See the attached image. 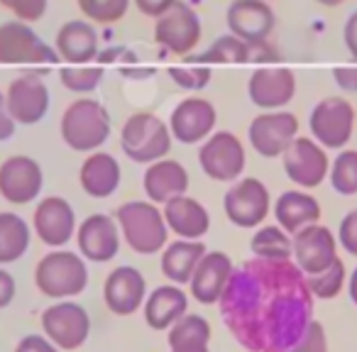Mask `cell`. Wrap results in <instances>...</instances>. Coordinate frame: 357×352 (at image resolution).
<instances>
[{
	"label": "cell",
	"mask_w": 357,
	"mask_h": 352,
	"mask_svg": "<svg viewBox=\"0 0 357 352\" xmlns=\"http://www.w3.org/2000/svg\"><path fill=\"white\" fill-rule=\"evenodd\" d=\"M115 220H118L123 243L139 257L159 254L169 243V228L164 220L162 206L152 204L149 199L125 201L115 208Z\"/></svg>",
	"instance_id": "obj_1"
},
{
	"label": "cell",
	"mask_w": 357,
	"mask_h": 352,
	"mask_svg": "<svg viewBox=\"0 0 357 352\" xmlns=\"http://www.w3.org/2000/svg\"><path fill=\"white\" fill-rule=\"evenodd\" d=\"M35 286L52 301L79 298L89 286V262L74 250H50L35 264Z\"/></svg>",
	"instance_id": "obj_2"
},
{
	"label": "cell",
	"mask_w": 357,
	"mask_h": 352,
	"mask_svg": "<svg viewBox=\"0 0 357 352\" xmlns=\"http://www.w3.org/2000/svg\"><path fill=\"white\" fill-rule=\"evenodd\" d=\"M113 132L110 113L96 98H76L64 108L59 120V135L69 149L91 154L108 142Z\"/></svg>",
	"instance_id": "obj_3"
},
{
	"label": "cell",
	"mask_w": 357,
	"mask_h": 352,
	"mask_svg": "<svg viewBox=\"0 0 357 352\" xmlns=\"http://www.w3.org/2000/svg\"><path fill=\"white\" fill-rule=\"evenodd\" d=\"M172 130L169 123L162 120L157 113L137 110L132 113L120 128V149L135 164H152L157 159L169 157L172 152Z\"/></svg>",
	"instance_id": "obj_4"
},
{
	"label": "cell",
	"mask_w": 357,
	"mask_h": 352,
	"mask_svg": "<svg viewBox=\"0 0 357 352\" xmlns=\"http://www.w3.org/2000/svg\"><path fill=\"white\" fill-rule=\"evenodd\" d=\"M42 332L61 352H76L86 345L91 335V313L76 298L52 301L40 316Z\"/></svg>",
	"instance_id": "obj_5"
},
{
	"label": "cell",
	"mask_w": 357,
	"mask_h": 352,
	"mask_svg": "<svg viewBox=\"0 0 357 352\" xmlns=\"http://www.w3.org/2000/svg\"><path fill=\"white\" fill-rule=\"evenodd\" d=\"M59 54L47 45L30 22L8 20L0 25V64L8 66H54Z\"/></svg>",
	"instance_id": "obj_6"
},
{
	"label": "cell",
	"mask_w": 357,
	"mask_h": 352,
	"mask_svg": "<svg viewBox=\"0 0 357 352\" xmlns=\"http://www.w3.org/2000/svg\"><path fill=\"white\" fill-rule=\"evenodd\" d=\"M199 167L211 181L233 184L245 174L248 152L243 139L230 130H215L199 144Z\"/></svg>",
	"instance_id": "obj_7"
},
{
	"label": "cell",
	"mask_w": 357,
	"mask_h": 352,
	"mask_svg": "<svg viewBox=\"0 0 357 352\" xmlns=\"http://www.w3.org/2000/svg\"><path fill=\"white\" fill-rule=\"evenodd\" d=\"M223 213L235 228H259L272 213V196H269L267 184L257 176H240L225 191Z\"/></svg>",
	"instance_id": "obj_8"
},
{
	"label": "cell",
	"mask_w": 357,
	"mask_h": 352,
	"mask_svg": "<svg viewBox=\"0 0 357 352\" xmlns=\"http://www.w3.org/2000/svg\"><path fill=\"white\" fill-rule=\"evenodd\" d=\"M204 37L201 17L189 3L176 0L164 15L154 20V42L176 56H189Z\"/></svg>",
	"instance_id": "obj_9"
},
{
	"label": "cell",
	"mask_w": 357,
	"mask_h": 352,
	"mask_svg": "<svg viewBox=\"0 0 357 352\" xmlns=\"http://www.w3.org/2000/svg\"><path fill=\"white\" fill-rule=\"evenodd\" d=\"M308 128L311 137L326 149H342L355 132V108L347 98L328 95L313 105Z\"/></svg>",
	"instance_id": "obj_10"
},
{
	"label": "cell",
	"mask_w": 357,
	"mask_h": 352,
	"mask_svg": "<svg viewBox=\"0 0 357 352\" xmlns=\"http://www.w3.org/2000/svg\"><path fill=\"white\" fill-rule=\"evenodd\" d=\"M45 189V169L30 154H13L0 162V199L10 206H30Z\"/></svg>",
	"instance_id": "obj_11"
},
{
	"label": "cell",
	"mask_w": 357,
	"mask_h": 352,
	"mask_svg": "<svg viewBox=\"0 0 357 352\" xmlns=\"http://www.w3.org/2000/svg\"><path fill=\"white\" fill-rule=\"evenodd\" d=\"M167 123L174 142L194 147V144H201L215 132L218 110H215L213 100L191 95V98H181L174 105Z\"/></svg>",
	"instance_id": "obj_12"
},
{
	"label": "cell",
	"mask_w": 357,
	"mask_h": 352,
	"mask_svg": "<svg viewBox=\"0 0 357 352\" xmlns=\"http://www.w3.org/2000/svg\"><path fill=\"white\" fill-rule=\"evenodd\" d=\"M32 233L50 250L66 247L76 238V208L64 196H45L32 213Z\"/></svg>",
	"instance_id": "obj_13"
},
{
	"label": "cell",
	"mask_w": 357,
	"mask_h": 352,
	"mask_svg": "<svg viewBox=\"0 0 357 352\" xmlns=\"http://www.w3.org/2000/svg\"><path fill=\"white\" fill-rule=\"evenodd\" d=\"M298 137V118L289 110H264L252 118L248 139L252 149L264 159H277Z\"/></svg>",
	"instance_id": "obj_14"
},
{
	"label": "cell",
	"mask_w": 357,
	"mask_h": 352,
	"mask_svg": "<svg viewBox=\"0 0 357 352\" xmlns=\"http://www.w3.org/2000/svg\"><path fill=\"white\" fill-rule=\"evenodd\" d=\"M284 174L298 189H316L331 174V159L323 144L313 137H296L282 154Z\"/></svg>",
	"instance_id": "obj_15"
},
{
	"label": "cell",
	"mask_w": 357,
	"mask_h": 352,
	"mask_svg": "<svg viewBox=\"0 0 357 352\" xmlns=\"http://www.w3.org/2000/svg\"><path fill=\"white\" fill-rule=\"evenodd\" d=\"M76 247L86 262L108 264L118 257L123 235H120L118 220L108 213H91L76 228Z\"/></svg>",
	"instance_id": "obj_16"
},
{
	"label": "cell",
	"mask_w": 357,
	"mask_h": 352,
	"mask_svg": "<svg viewBox=\"0 0 357 352\" xmlns=\"http://www.w3.org/2000/svg\"><path fill=\"white\" fill-rule=\"evenodd\" d=\"M147 279L137 267L120 264L113 272H108L103 282V303L113 316L128 318L142 311L144 298H147Z\"/></svg>",
	"instance_id": "obj_17"
},
{
	"label": "cell",
	"mask_w": 357,
	"mask_h": 352,
	"mask_svg": "<svg viewBox=\"0 0 357 352\" xmlns=\"http://www.w3.org/2000/svg\"><path fill=\"white\" fill-rule=\"evenodd\" d=\"M8 110L17 125H40L50 113V89L40 74H22L6 89Z\"/></svg>",
	"instance_id": "obj_18"
},
{
	"label": "cell",
	"mask_w": 357,
	"mask_h": 352,
	"mask_svg": "<svg viewBox=\"0 0 357 352\" xmlns=\"http://www.w3.org/2000/svg\"><path fill=\"white\" fill-rule=\"evenodd\" d=\"M225 25L228 32L245 40L250 47L264 45L277 25L269 0H230L225 10Z\"/></svg>",
	"instance_id": "obj_19"
},
{
	"label": "cell",
	"mask_w": 357,
	"mask_h": 352,
	"mask_svg": "<svg viewBox=\"0 0 357 352\" xmlns=\"http://www.w3.org/2000/svg\"><path fill=\"white\" fill-rule=\"evenodd\" d=\"M248 95L262 110H284L296 95V74L289 66H259L248 79Z\"/></svg>",
	"instance_id": "obj_20"
},
{
	"label": "cell",
	"mask_w": 357,
	"mask_h": 352,
	"mask_svg": "<svg viewBox=\"0 0 357 352\" xmlns=\"http://www.w3.org/2000/svg\"><path fill=\"white\" fill-rule=\"evenodd\" d=\"M294 240V262L301 274H318L328 269L337 259V238L331 228L313 223L291 235Z\"/></svg>",
	"instance_id": "obj_21"
},
{
	"label": "cell",
	"mask_w": 357,
	"mask_h": 352,
	"mask_svg": "<svg viewBox=\"0 0 357 352\" xmlns=\"http://www.w3.org/2000/svg\"><path fill=\"white\" fill-rule=\"evenodd\" d=\"M233 259L223 250H208L201 257L194 277L189 282V296L199 301L201 306H215L233 277Z\"/></svg>",
	"instance_id": "obj_22"
},
{
	"label": "cell",
	"mask_w": 357,
	"mask_h": 352,
	"mask_svg": "<svg viewBox=\"0 0 357 352\" xmlns=\"http://www.w3.org/2000/svg\"><path fill=\"white\" fill-rule=\"evenodd\" d=\"M189 291H184V286H178V284L167 282L162 286H154L142 306L144 323L149 330L167 332L178 318L189 313Z\"/></svg>",
	"instance_id": "obj_23"
},
{
	"label": "cell",
	"mask_w": 357,
	"mask_h": 352,
	"mask_svg": "<svg viewBox=\"0 0 357 352\" xmlns=\"http://www.w3.org/2000/svg\"><path fill=\"white\" fill-rule=\"evenodd\" d=\"M142 191L152 204L164 206L174 196L189 194V171L178 159L164 157L147 164L142 174Z\"/></svg>",
	"instance_id": "obj_24"
},
{
	"label": "cell",
	"mask_w": 357,
	"mask_h": 352,
	"mask_svg": "<svg viewBox=\"0 0 357 352\" xmlns=\"http://www.w3.org/2000/svg\"><path fill=\"white\" fill-rule=\"evenodd\" d=\"M120 181H123V167H120L118 157L103 152V149L86 154L79 169V184L89 199H110L120 189Z\"/></svg>",
	"instance_id": "obj_25"
},
{
	"label": "cell",
	"mask_w": 357,
	"mask_h": 352,
	"mask_svg": "<svg viewBox=\"0 0 357 352\" xmlns=\"http://www.w3.org/2000/svg\"><path fill=\"white\" fill-rule=\"evenodd\" d=\"M167 228L174 238L184 240H204L211 230V213L199 199L184 194L174 196L172 201L162 206Z\"/></svg>",
	"instance_id": "obj_26"
},
{
	"label": "cell",
	"mask_w": 357,
	"mask_h": 352,
	"mask_svg": "<svg viewBox=\"0 0 357 352\" xmlns=\"http://www.w3.org/2000/svg\"><path fill=\"white\" fill-rule=\"evenodd\" d=\"M54 49L59 54V59H64L66 64H91L93 59H98L100 54V42L96 25L89 20H69L56 30L54 37Z\"/></svg>",
	"instance_id": "obj_27"
},
{
	"label": "cell",
	"mask_w": 357,
	"mask_h": 352,
	"mask_svg": "<svg viewBox=\"0 0 357 352\" xmlns=\"http://www.w3.org/2000/svg\"><path fill=\"white\" fill-rule=\"evenodd\" d=\"M206 252H208V247L204 245V240L174 238L159 252V269H162L167 282L178 284V286H189L191 277H194L196 267H199L201 257Z\"/></svg>",
	"instance_id": "obj_28"
},
{
	"label": "cell",
	"mask_w": 357,
	"mask_h": 352,
	"mask_svg": "<svg viewBox=\"0 0 357 352\" xmlns=\"http://www.w3.org/2000/svg\"><path fill=\"white\" fill-rule=\"evenodd\" d=\"M277 225H282L289 235L298 233L306 225H313L321 220V204L306 194V189H291L284 191L272 206Z\"/></svg>",
	"instance_id": "obj_29"
},
{
	"label": "cell",
	"mask_w": 357,
	"mask_h": 352,
	"mask_svg": "<svg viewBox=\"0 0 357 352\" xmlns=\"http://www.w3.org/2000/svg\"><path fill=\"white\" fill-rule=\"evenodd\" d=\"M213 340V326L201 313H186L167 330L169 352H189L211 347Z\"/></svg>",
	"instance_id": "obj_30"
},
{
	"label": "cell",
	"mask_w": 357,
	"mask_h": 352,
	"mask_svg": "<svg viewBox=\"0 0 357 352\" xmlns=\"http://www.w3.org/2000/svg\"><path fill=\"white\" fill-rule=\"evenodd\" d=\"M32 243V225L13 211L0 213V267L20 262Z\"/></svg>",
	"instance_id": "obj_31"
},
{
	"label": "cell",
	"mask_w": 357,
	"mask_h": 352,
	"mask_svg": "<svg viewBox=\"0 0 357 352\" xmlns=\"http://www.w3.org/2000/svg\"><path fill=\"white\" fill-rule=\"evenodd\" d=\"M250 250L257 259L289 262L294 257V240L282 225H259L250 238Z\"/></svg>",
	"instance_id": "obj_32"
},
{
	"label": "cell",
	"mask_w": 357,
	"mask_h": 352,
	"mask_svg": "<svg viewBox=\"0 0 357 352\" xmlns=\"http://www.w3.org/2000/svg\"><path fill=\"white\" fill-rule=\"evenodd\" d=\"M194 64H248L252 61V47L245 40L235 37L233 32L220 35L213 40V45L208 49H204L201 54L194 56Z\"/></svg>",
	"instance_id": "obj_33"
},
{
	"label": "cell",
	"mask_w": 357,
	"mask_h": 352,
	"mask_svg": "<svg viewBox=\"0 0 357 352\" xmlns=\"http://www.w3.org/2000/svg\"><path fill=\"white\" fill-rule=\"evenodd\" d=\"M105 79L103 66H91V64H66L59 69V81L66 91L76 95H89L93 91H98V86Z\"/></svg>",
	"instance_id": "obj_34"
},
{
	"label": "cell",
	"mask_w": 357,
	"mask_h": 352,
	"mask_svg": "<svg viewBox=\"0 0 357 352\" xmlns=\"http://www.w3.org/2000/svg\"><path fill=\"white\" fill-rule=\"evenodd\" d=\"M76 6L93 25H115L128 15L132 0H76Z\"/></svg>",
	"instance_id": "obj_35"
},
{
	"label": "cell",
	"mask_w": 357,
	"mask_h": 352,
	"mask_svg": "<svg viewBox=\"0 0 357 352\" xmlns=\"http://www.w3.org/2000/svg\"><path fill=\"white\" fill-rule=\"evenodd\" d=\"M345 279H347L345 264H342V259L337 257L328 269H323V272H318V274H308L306 286L316 298H321V301H331V298H335L337 293L342 291Z\"/></svg>",
	"instance_id": "obj_36"
},
{
	"label": "cell",
	"mask_w": 357,
	"mask_h": 352,
	"mask_svg": "<svg viewBox=\"0 0 357 352\" xmlns=\"http://www.w3.org/2000/svg\"><path fill=\"white\" fill-rule=\"evenodd\" d=\"M331 186L340 196L357 194V149H342L331 164Z\"/></svg>",
	"instance_id": "obj_37"
},
{
	"label": "cell",
	"mask_w": 357,
	"mask_h": 352,
	"mask_svg": "<svg viewBox=\"0 0 357 352\" xmlns=\"http://www.w3.org/2000/svg\"><path fill=\"white\" fill-rule=\"evenodd\" d=\"M167 74L174 86H178L181 91H189V93H199V91L208 89L211 79H213V71H211L208 64L169 66Z\"/></svg>",
	"instance_id": "obj_38"
},
{
	"label": "cell",
	"mask_w": 357,
	"mask_h": 352,
	"mask_svg": "<svg viewBox=\"0 0 357 352\" xmlns=\"http://www.w3.org/2000/svg\"><path fill=\"white\" fill-rule=\"evenodd\" d=\"M284 352H328V337H326V328L318 321H308L303 326L301 335L294 345H289Z\"/></svg>",
	"instance_id": "obj_39"
},
{
	"label": "cell",
	"mask_w": 357,
	"mask_h": 352,
	"mask_svg": "<svg viewBox=\"0 0 357 352\" xmlns=\"http://www.w3.org/2000/svg\"><path fill=\"white\" fill-rule=\"evenodd\" d=\"M47 6H50V0H10L8 3V10H13L15 20L22 22H40L47 13Z\"/></svg>",
	"instance_id": "obj_40"
},
{
	"label": "cell",
	"mask_w": 357,
	"mask_h": 352,
	"mask_svg": "<svg viewBox=\"0 0 357 352\" xmlns=\"http://www.w3.org/2000/svg\"><path fill=\"white\" fill-rule=\"evenodd\" d=\"M337 240H340V247L347 254L357 257V208L350 211L345 218L340 220V230H337Z\"/></svg>",
	"instance_id": "obj_41"
},
{
	"label": "cell",
	"mask_w": 357,
	"mask_h": 352,
	"mask_svg": "<svg viewBox=\"0 0 357 352\" xmlns=\"http://www.w3.org/2000/svg\"><path fill=\"white\" fill-rule=\"evenodd\" d=\"M13 352H61L45 332H27L17 340L15 350Z\"/></svg>",
	"instance_id": "obj_42"
},
{
	"label": "cell",
	"mask_w": 357,
	"mask_h": 352,
	"mask_svg": "<svg viewBox=\"0 0 357 352\" xmlns=\"http://www.w3.org/2000/svg\"><path fill=\"white\" fill-rule=\"evenodd\" d=\"M15 293H17V282L6 267H0V311L8 308L13 301H15Z\"/></svg>",
	"instance_id": "obj_43"
},
{
	"label": "cell",
	"mask_w": 357,
	"mask_h": 352,
	"mask_svg": "<svg viewBox=\"0 0 357 352\" xmlns=\"http://www.w3.org/2000/svg\"><path fill=\"white\" fill-rule=\"evenodd\" d=\"M333 79L345 93H357V64L355 66H335Z\"/></svg>",
	"instance_id": "obj_44"
},
{
	"label": "cell",
	"mask_w": 357,
	"mask_h": 352,
	"mask_svg": "<svg viewBox=\"0 0 357 352\" xmlns=\"http://www.w3.org/2000/svg\"><path fill=\"white\" fill-rule=\"evenodd\" d=\"M17 123L13 120L10 110H8V100H6V91H0V142H8V139L15 135Z\"/></svg>",
	"instance_id": "obj_45"
},
{
	"label": "cell",
	"mask_w": 357,
	"mask_h": 352,
	"mask_svg": "<svg viewBox=\"0 0 357 352\" xmlns=\"http://www.w3.org/2000/svg\"><path fill=\"white\" fill-rule=\"evenodd\" d=\"M132 3L144 17H152V20H157V17L164 15V13H167L169 8L176 3V0H132Z\"/></svg>",
	"instance_id": "obj_46"
},
{
	"label": "cell",
	"mask_w": 357,
	"mask_h": 352,
	"mask_svg": "<svg viewBox=\"0 0 357 352\" xmlns=\"http://www.w3.org/2000/svg\"><path fill=\"white\" fill-rule=\"evenodd\" d=\"M342 40H345V47L350 52V56L357 61V10L347 17L345 30H342Z\"/></svg>",
	"instance_id": "obj_47"
},
{
	"label": "cell",
	"mask_w": 357,
	"mask_h": 352,
	"mask_svg": "<svg viewBox=\"0 0 357 352\" xmlns=\"http://www.w3.org/2000/svg\"><path fill=\"white\" fill-rule=\"evenodd\" d=\"M350 298L357 306V267H355V272L350 274Z\"/></svg>",
	"instance_id": "obj_48"
},
{
	"label": "cell",
	"mask_w": 357,
	"mask_h": 352,
	"mask_svg": "<svg viewBox=\"0 0 357 352\" xmlns=\"http://www.w3.org/2000/svg\"><path fill=\"white\" fill-rule=\"evenodd\" d=\"M318 6H326V8H337V6H342L345 0H316Z\"/></svg>",
	"instance_id": "obj_49"
},
{
	"label": "cell",
	"mask_w": 357,
	"mask_h": 352,
	"mask_svg": "<svg viewBox=\"0 0 357 352\" xmlns=\"http://www.w3.org/2000/svg\"><path fill=\"white\" fill-rule=\"evenodd\" d=\"M189 352H211V347H204V350H189Z\"/></svg>",
	"instance_id": "obj_50"
},
{
	"label": "cell",
	"mask_w": 357,
	"mask_h": 352,
	"mask_svg": "<svg viewBox=\"0 0 357 352\" xmlns=\"http://www.w3.org/2000/svg\"><path fill=\"white\" fill-rule=\"evenodd\" d=\"M8 3H10V0H0V6L3 8H8Z\"/></svg>",
	"instance_id": "obj_51"
}]
</instances>
